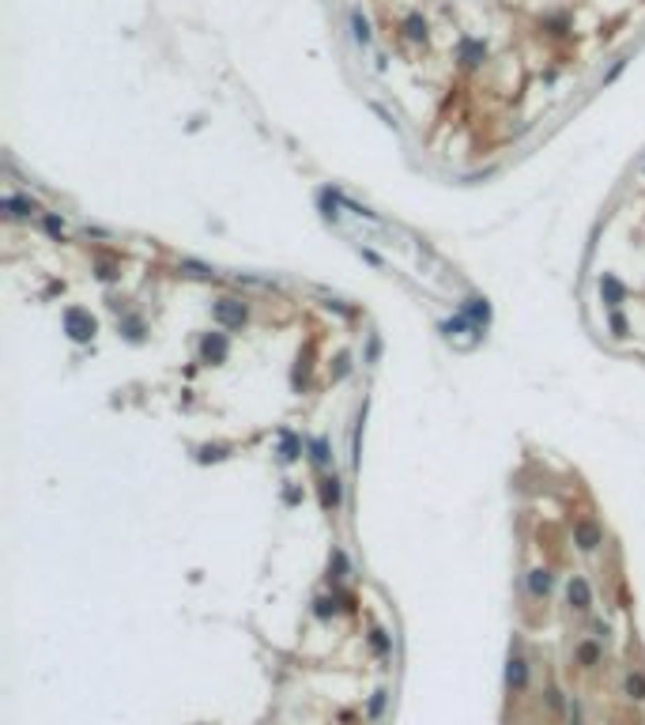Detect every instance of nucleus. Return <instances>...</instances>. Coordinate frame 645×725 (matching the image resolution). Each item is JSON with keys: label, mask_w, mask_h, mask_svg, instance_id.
<instances>
[{"label": "nucleus", "mask_w": 645, "mask_h": 725, "mask_svg": "<svg viewBox=\"0 0 645 725\" xmlns=\"http://www.w3.org/2000/svg\"><path fill=\"white\" fill-rule=\"evenodd\" d=\"M64 329H68L72 340H91L95 337V318H91L87 310H80V306H72V310H64Z\"/></svg>", "instance_id": "1"}, {"label": "nucleus", "mask_w": 645, "mask_h": 725, "mask_svg": "<svg viewBox=\"0 0 645 725\" xmlns=\"http://www.w3.org/2000/svg\"><path fill=\"white\" fill-rule=\"evenodd\" d=\"M566 722L570 725H581V703H577V699L566 703Z\"/></svg>", "instance_id": "17"}, {"label": "nucleus", "mask_w": 645, "mask_h": 725, "mask_svg": "<svg viewBox=\"0 0 645 725\" xmlns=\"http://www.w3.org/2000/svg\"><path fill=\"white\" fill-rule=\"evenodd\" d=\"M45 230L61 238V235H64V219H61V216H53V212H50V216H45Z\"/></svg>", "instance_id": "18"}, {"label": "nucleus", "mask_w": 645, "mask_h": 725, "mask_svg": "<svg viewBox=\"0 0 645 725\" xmlns=\"http://www.w3.org/2000/svg\"><path fill=\"white\" fill-rule=\"evenodd\" d=\"M611 329H615V337H623V332H626V321H623V314H611Z\"/></svg>", "instance_id": "23"}, {"label": "nucleus", "mask_w": 645, "mask_h": 725, "mask_svg": "<svg viewBox=\"0 0 645 725\" xmlns=\"http://www.w3.org/2000/svg\"><path fill=\"white\" fill-rule=\"evenodd\" d=\"M577 661H581L585 668L600 665V646H596V643H581V646H577Z\"/></svg>", "instance_id": "11"}, {"label": "nucleus", "mask_w": 645, "mask_h": 725, "mask_svg": "<svg viewBox=\"0 0 645 725\" xmlns=\"http://www.w3.org/2000/svg\"><path fill=\"white\" fill-rule=\"evenodd\" d=\"M4 208H8V216H15V219H20V216H27V212H34V208H31V204H27L23 197H4Z\"/></svg>", "instance_id": "12"}, {"label": "nucleus", "mask_w": 645, "mask_h": 725, "mask_svg": "<svg viewBox=\"0 0 645 725\" xmlns=\"http://www.w3.org/2000/svg\"><path fill=\"white\" fill-rule=\"evenodd\" d=\"M351 23H355V38H359V42H370V23L362 20L359 12H351Z\"/></svg>", "instance_id": "16"}, {"label": "nucleus", "mask_w": 645, "mask_h": 725, "mask_svg": "<svg viewBox=\"0 0 645 725\" xmlns=\"http://www.w3.org/2000/svg\"><path fill=\"white\" fill-rule=\"evenodd\" d=\"M200 356L208 362H223L227 359V337H223V332H208V337L200 340Z\"/></svg>", "instance_id": "6"}, {"label": "nucleus", "mask_w": 645, "mask_h": 725, "mask_svg": "<svg viewBox=\"0 0 645 725\" xmlns=\"http://www.w3.org/2000/svg\"><path fill=\"white\" fill-rule=\"evenodd\" d=\"M600 295H604V302H607V306H619V302L626 299V287H623L619 280H615L611 272H604V276H600Z\"/></svg>", "instance_id": "8"}, {"label": "nucleus", "mask_w": 645, "mask_h": 725, "mask_svg": "<svg viewBox=\"0 0 645 725\" xmlns=\"http://www.w3.org/2000/svg\"><path fill=\"white\" fill-rule=\"evenodd\" d=\"M468 318H472V321H487V318H491L487 299H472V302H468Z\"/></svg>", "instance_id": "14"}, {"label": "nucleus", "mask_w": 645, "mask_h": 725, "mask_svg": "<svg viewBox=\"0 0 645 725\" xmlns=\"http://www.w3.org/2000/svg\"><path fill=\"white\" fill-rule=\"evenodd\" d=\"M404 27H408V38H415V42H419V38H427V23L419 20V15H408Z\"/></svg>", "instance_id": "15"}, {"label": "nucleus", "mask_w": 645, "mask_h": 725, "mask_svg": "<svg viewBox=\"0 0 645 725\" xmlns=\"http://www.w3.org/2000/svg\"><path fill=\"white\" fill-rule=\"evenodd\" d=\"M313 461H317V464L329 461V453H325V442H313Z\"/></svg>", "instance_id": "24"}, {"label": "nucleus", "mask_w": 645, "mask_h": 725, "mask_svg": "<svg viewBox=\"0 0 645 725\" xmlns=\"http://www.w3.org/2000/svg\"><path fill=\"white\" fill-rule=\"evenodd\" d=\"M181 268H185L189 276H212L208 268H204V265H196V261H181Z\"/></svg>", "instance_id": "21"}, {"label": "nucleus", "mask_w": 645, "mask_h": 725, "mask_svg": "<svg viewBox=\"0 0 645 725\" xmlns=\"http://www.w3.org/2000/svg\"><path fill=\"white\" fill-rule=\"evenodd\" d=\"M212 314H215V321L227 325V329H238V325L246 321V306H242L238 299H219Z\"/></svg>", "instance_id": "4"}, {"label": "nucleus", "mask_w": 645, "mask_h": 725, "mask_svg": "<svg viewBox=\"0 0 645 725\" xmlns=\"http://www.w3.org/2000/svg\"><path fill=\"white\" fill-rule=\"evenodd\" d=\"M525 684H528V661H525V654L513 650L510 661H506V687L510 691H525Z\"/></svg>", "instance_id": "5"}, {"label": "nucleus", "mask_w": 645, "mask_h": 725, "mask_svg": "<svg viewBox=\"0 0 645 725\" xmlns=\"http://www.w3.org/2000/svg\"><path fill=\"white\" fill-rule=\"evenodd\" d=\"M574 544L581 548V552H596V548L604 544V533H600V525H596V522H588V518H581V522H574Z\"/></svg>", "instance_id": "2"}, {"label": "nucleus", "mask_w": 645, "mask_h": 725, "mask_svg": "<svg viewBox=\"0 0 645 725\" xmlns=\"http://www.w3.org/2000/svg\"><path fill=\"white\" fill-rule=\"evenodd\" d=\"M329 612H332V601L321 597V601H317V616H329Z\"/></svg>", "instance_id": "25"}, {"label": "nucleus", "mask_w": 645, "mask_h": 725, "mask_svg": "<svg viewBox=\"0 0 645 725\" xmlns=\"http://www.w3.org/2000/svg\"><path fill=\"white\" fill-rule=\"evenodd\" d=\"M623 691H626V699H630V703H645V673H642V668H630V673H626Z\"/></svg>", "instance_id": "7"}, {"label": "nucleus", "mask_w": 645, "mask_h": 725, "mask_svg": "<svg viewBox=\"0 0 645 725\" xmlns=\"http://www.w3.org/2000/svg\"><path fill=\"white\" fill-rule=\"evenodd\" d=\"M566 601H570V608H574V612H588V608H593V589H588V582L581 578V574H574V578L566 582Z\"/></svg>", "instance_id": "3"}, {"label": "nucleus", "mask_w": 645, "mask_h": 725, "mask_svg": "<svg viewBox=\"0 0 645 725\" xmlns=\"http://www.w3.org/2000/svg\"><path fill=\"white\" fill-rule=\"evenodd\" d=\"M370 643H373V650H378V654H385V650H389V638L381 635V631H373V635H370Z\"/></svg>", "instance_id": "20"}, {"label": "nucleus", "mask_w": 645, "mask_h": 725, "mask_svg": "<svg viewBox=\"0 0 645 725\" xmlns=\"http://www.w3.org/2000/svg\"><path fill=\"white\" fill-rule=\"evenodd\" d=\"M321 503H325V506H336V503H340V480H336V476H325V480H321Z\"/></svg>", "instance_id": "10"}, {"label": "nucleus", "mask_w": 645, "mask_h": 725, "mask_svg": "<svg viewBox=\"0 0 645 725\" xmlns=\"http://www.w3.org/2000/svg\"><path fill=\"white\" fill-rule=\"evenodd\" d=\"M461 57H464V64H480L483 61V45L480 42H464L461 45Z\"/></svg>", "instance_id": "13"}, {"label": "nucleus", "mask_w": 645, "mask_h": 725, "mask_svg": "<svg viewBox=\"0 0 645 725\" xmlns=\"http://www.w3.org/2000/svg\"><path fill=\"white\" fill-rule=\"evenodd\" d=\"M343 566H348V559H343V552H332V563H329V571H336L332 578H343Z\"/></svg>", "instance_id": "19"}, {"label": "nucleus", "mask_w": 645, "mask_h": 725, "mask_svg": "<svg viewBox=\"0 0 645 725\" xmlns=\"http://www.w3.org/2000/svg\"><path fill=\"white\" fill-rule=\"evenodd\" d=\"M528 593H532L536 601L551 593V571H547V566H536V571H528Z\"/></svg>", "instance_id": "9"}, {"label": "nucleus", "mask_w": 645, "mask_h": 725, "mask_svg": "<svg viewBox=\"0 0 645 725\" xmlns=\"http://www.w3.org/2000/svg\"><path fill=\"white\" fill-rule=\"evenodd\" d=\"M381 706H385V691H378V695L370 699V714H373V718L381 714Z\"/></svg>", "instance_id": "22"}]
</instances>
